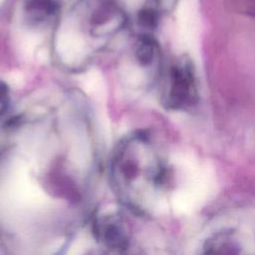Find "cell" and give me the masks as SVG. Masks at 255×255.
Returning <instances> with one entry per match:
<instances>
[{
  "instance_id": "obj_1",
  "label": "cell",
  "mask_w": 255,
  "mask_h": 255,
  "mask_svg": "<svg viewBox=\"0 0 255 255\" xmlns=\"http://www.w3.org/2000/svg\"><path fill=\"white\" fill-rule=\"evenodd\" d=\"M113 177L126 203L138 212L167 180V168L152 141L145 134L126 139L113 159Z\"/></svg>"
},
{
  "instance_id": "obj_2",
  "label": "cell",
  "mask_w": 255,
  "mask_h": 255,
  "mask_svg": "<svg viewBox=\"0 0 255 255\" xmlns=\"http://www.w3.org/2000/svg\"><path fill=\"white\" fill-rule=\"evenodd\" d=\"M198 93L190 61L181 59L171 66L163 93V104L172 110H184L197 103Z\"/></svg>"
},
{
  "instance_id": "obj_3",
  "label": "cell",
  "mask_w": 255,
  "mask_h": 255,
  "mask_svg": "<svg viewBox=\"0 0 255 255\" xmlns=\"http://www.w3.org/2000/svg\"><path fill=\"white\" fill-rule=\"evenodd\" d=\"M96 237L107 247L115 251H125L128 246L127 232L121 220L114 216L103 217L94 224Z\"/></svg>"
},
{
  "instance_id": "obj_4",
  "label": "cell",
  "mask_w": 255,
  "mask_h": 255,
  "mask_svg": "<svg viewBox=\"0 0 255 255\" xmlns=\"http://www.w3.org/2000/svg\"><path fill=\"white\" fill-rule=\"evenodd\" d=\"M21 9L25 19L33 25L49 23L59 14L56 0H22Z\"/></svg>"
},
{
  "instance_id": "obj_5",
  "label": "cell",
  "mask_w": 255,
  "mask_h": 255,
  "mask_svg": "<svg viewBox=\"0 0 255 255\" xmlns=\"http://www.w3.org/2000/svg\"><path fill=\"white\" fill-rule=\"evenodd\" d=\"M134 55L140 65H152L159 55V48L155 39L149 34L140 35L134 45Z\"/></svg>"
},
{
  "instance_id": "obj_6",
  "label": "cell",
  "mask_w": 255,
  "mask_h": 255,
  "mask_svg": "<svg viewBox=\"0 0 255 255\" xmlns=\"http://www.w3.org/2000/svg\"><path fill=\"white\" fill-rule=\"evenodd\" d=\"M140 25L147 29H153L158 22V13L152 8H144L138 14Z\"/></svg>"
},
{
  "instance_id": "obj_7",
  "label": "cell",
  "mask_w": 255,
  "mask_h": 255,
  "mask_svg": "<svg viewBox=\"0 0 255 255\" xmlns=\"http://www.w3.org/2000/svg\"><path fill=\"white\" fill-rule=\"evenodd\" d=\"M9 105V92L6 85L0 81V117L6 112Z\"/></svg>"
}]
</instances>
